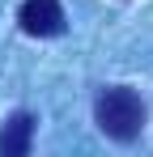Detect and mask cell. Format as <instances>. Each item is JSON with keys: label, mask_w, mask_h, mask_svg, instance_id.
Returning <instances> with one entry per match:
<instances>
[{"label": "cell", "mask_w": 153, "mask_h": 157, "mask_svg": "<svg viewBox=\"0 0 153 157\" xmlns=\"http://www.w3.org/2000/svg\"><path fill=\"white\" fill-rule=\"evenodd\" d=\"M30 140H34V115L30 110H17L4 132H0V157H22L30 153Z\"/></svg>", "instance_id": "cell-3"}, {"label": "cell", "mask_w": 153, "mask_h": 157, "mask_svg": "<svg viewBox=\"0 0 153 157\" xmlns=\"http://www.w3.org/2000/svg\"><path fill=\"white\" fill-rule=\"evenodd\" d=\"M94 119H98V128L111 136V140H136L140 128H145V102L128 89V85H111V89H102L98 102H94Z\"/></svg>", "instance_id": "cell-1"}, {"label": "cell", "mask_w": 153, "mask_h": 157, "mask_svg": "<svg viewBox=\"0 0 153 157\" xmlns=\"http://www.w3.org/2000/svg\"><path fill=\"white\" fill-rule=\"evenodd\" d=\"M17 21H22L26 34H34V38H51V34L64 30V9H60V0H22Z\"/></svg>", "instance_id": "cell-2"}]
</instances>
